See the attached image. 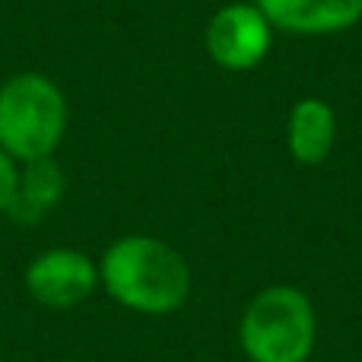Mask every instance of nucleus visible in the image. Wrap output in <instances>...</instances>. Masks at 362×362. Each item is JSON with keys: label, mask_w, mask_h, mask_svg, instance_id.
I'll return each mask as SVG.
<instances>
[{"label": "nucleus", "mask_w": 362, "mask_h": 362, "mask_svg": "<svg viewBox=\"0 0 362 362\" xmlns=\"http://www.w3.org/2000/svg\"><path fill=\"white\" fill-rule=\"evenodd\" d=\"M257 10L296 35H325L359 23L362 0H257Z\"/></svg>", "instance_id": "obj_6"}, {"label": "nucleus", "mask_w": 362, "mask_h": 362, "mask_svg": "<svg viewBox=\"0 0 362 362\" xmlns=\"http://www.w3.org/2000/svg\"><path fill=\"white\" fill-rule=\"evenodd\" d=\"M67 121V95L51 76L23 70L0 83V150L16 165L54 156Z\"/></svg>", "instance_id": "obj_2"}, {"label": "nucleus", "mask_w": 362, "mask_h": 362, "mask_svg": "<svg viewBox=\"0 0 362 362\" xmlns=\"http://www.w3.org/2000/svg\"><path fill=\"white\" fill-rule=\"evenodd\" d=\"M270 48V23L257 6L229 4L206 25V51L229 70H248L264 61Z\"/></svg>", "instance_id": "obj_5"}, {"label": "nucleus", "mask_w": 362, "mask_h": 362, "mask_svg": "<svg viewBox=\"0 0 362 362\" xmlns=\"http://www.w3.org/2000/svg\"><path fill=\"white\" fill-rule=\"evenodd\" d=\"M64 191H67V178H64L61 165L54 163V156L35 159V163H23L4 216H10L13 223L35 226L61 204Z\"/></svg>", "instance_id": "obj_7"}, {"label": "nucleus", "mask_w": 362, "mask_h": 362, "mask_svg": "<svg viewBox=\"0 0 362 362\" xmlns=\"http://www.w3.org/2000/svg\"><path fill=\"white\" fill-rule=\"evenodd\" d=\"M242 346L251 362H305L315 346L312 302L293 286H270L242 318Z\"/></svg>", "instance_id": "obj_3"}, {"label": "nucleus", "mask_w": 362, "mask_h": 362, "mask_svg": "<svg viewBox=\"0 0 362 362\" xmlns=\"http://www.w3.org/2000/svg\"><path fill=\"white\" fill-rule=\"evenodd\" d=\"M337 134V118L321 99H302L289 118V150L299 163L318 165L327 159Z\"/></svg>", "instance_id": "obj_8"}, {"label": "nucleus", "mask_w": 362, "mask_h": 362, "mask_svg": "<svg viewBox=\"0 0 362 362\" xmlns=\"http://www.w3.org/2000/svg\"><path fill=\"white\" fill-rule=\"evenodd\" d=\"M16 175H19V165L0 150V216L6 213V204L13 197V187H16Z\"/></svg>", "instance_id": "obj_9"}, {"label": "nucleus", "mask_w": 362, "mask_h": 362, "mask_svg": "<svg viewBox=\"0 0 362 362\" xmlns=\"http://www.w3.org/2000/svg\"><path fill=\"white\" fill-rule=\"evenodd\" d=\"M99 283L118 305L140 315H169L191 293L187 261L153 235H124L105 248Z\"/></svg>", "instance_id": "obj_1"}, {"label": "nucleus", "mask_w": 362, "mask_h": 362, "mask_svg": "<svg viewBox=\"0 0 362 362\" xmlns=\"http://www.w3.org/2000/svg\"><path fill=\"white\" fill-rule=\"evenodd\" d=\"M23 286L42 308L67 312L95 293L99 264L80 248H48L25 264Z\"/></svg>", "instance_id": "obj_4"}]
</instances>
